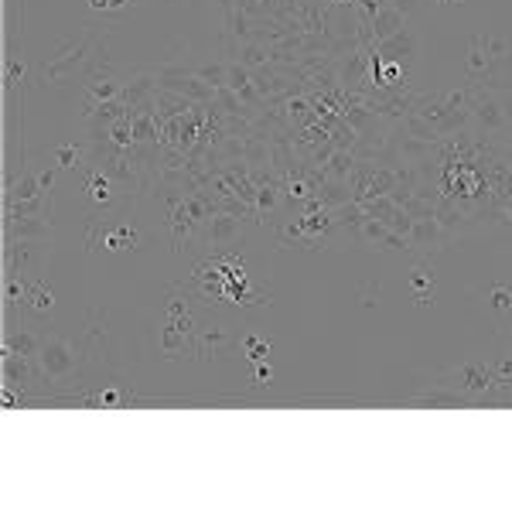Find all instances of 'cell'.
<instances>
[{
    "label": "cell",
    "mask_w": 512,
    "mask_h": 512,
    "mask_svg": "<svg viewBox=\"0 0 512 512\" xmlns=\"http://www.w3.org/2000/svg\"><path fill=\"white\" fill-rule=\"evenodd\" d=\"M127 4H134V0H89L93 11H117V7H127Z\"/></svg>",
    "instance_id": "obj_1"
}]
</instances>
